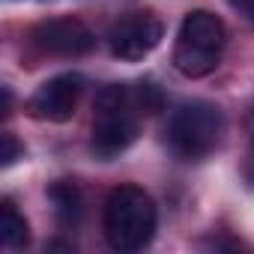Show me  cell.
<instances>
[{
	"label": "cell",
	"instance_id": "cell-1",
	"mask_svg": "<svg viewBox=\"0 0 254 254\" xmlns=\"http://www.w3.org/2000/svg\"><path fill=\"white\" fill-rule=\"evenodd\" d=\"M156 224H159L156 203L141 186L111 189L102 212V227L114 251H141L156 236Z\"/></svg>",
	"mask_w": 254,
	"mask_h": 254
},
{
	"label": "cell",
	"instance_id": "cell-2",
	"mask_svg": "<svg viewBox=\"0 0 254 254\" xmlns=\"http://www.w3.org/2000/svg\"><path fill=\"white\" fill-rule=\"evenodd\" d=\"M93 135L90 150L99 159H114L123 150H129L138 138V99L135 87L129 84H108L96 93L93 105Z\"/></svg>",
	"mask_w": 254,
	"mask_h": 254
},
{
	"label": "cell",
	"instance_id": "cell-3",
	"mask_svg": "<svg viewBox=\"0 0 254 254\" xmlns=\"http://www.w3.org/2000/svg\"><path fill=\"white\" fill-rule=\"evenodd\" d=\"M224 45H227L224 21L206 9H191L186 12L177 30L174 69L186 78H206L209 72L218 69Z\"/></svg>",
	"mask_w": 254,
	"mask_h": 254
},
{
	"label": "cell",
	"instance_id": "cell-4",
	"mask_svg": "<svg viewBox=\"0 0 254 254\" xmlns=\"http://www.w3.org/2000/svg\"><path fill=\"white\" fill-rule=\"evenodd\" d=\"M165 135H168V147L174 150V156L186 162H197L218 147L224 135V114L218 105L203 102V99L183 102L171 114Z\"/></svg>",
	"mask_w": 254,
	"mask_h": 254
},
{
	"label": "cell",
	"instance_id": "cell-5",
	"mask_svg": "<svg viewBox=\"0 0 254 254\" xmlns=\"http://www.w3.org/2000/svg\"><path fill=\"white\" fill-rule=\"evenodd\" d=\"M162 21L153 12H129L120 21H114L108 33V48L117 60L138 63L147 54H153L162 42Z\"/></svg>",
	"mask_w": 254,
	"mask_h": 254
},
{
	"label": "cell",
	"instance_id": "cell-6",
	"mask_svg": "<svg viewBox=\"0 0 254 254\" xmlns=\"http://www.w3.org/2000/svg\"><path fill=\"white\" fill-rule=\"evenodd\" d=\"M30 45L48 57H84L96 48V33L81 18H48L30 30Z\"/></svg>",
	"mask_w": 254,
	"mask_h": 254
},
{
	"label": "cell",
	"instance_id": "cell-7",
	"mask_svg": "<svg viewBox=\"0 0 254 254\" xmlns=\"http://www.w3.org/2000/svg\"><path fill=\"white\" fill-rule=\"evenodd\" d=\"M84 90V78L75 72H63L48 78L30 99H27V114L42 123H66L72 120L78 99Z\"/></svg>",
	"mask_w": 254,
	"mask_h": 254
},
{
	"label": "cell",
	"instance_id": "cell-8",
	"mask_svg": "<svg viewBox=\"0 0 254 254\" xmlns=\"http://www.w3.org/2000/svg\"><path fill=\"white\" fill-rule=\"evenodd\" d=\"M48 197L54 203V215H57V224L60 227H78L81 215H84V197H81V189L69 180H57L51 183L48 189Z\"/></svg>",
	"mask_w": 254,
	"mask_h": 254
},
{
	"label": "cell",
	"instance_id": "cell-9",
	"mask_svg": "<svg viewBox=\"0 0 254 254\" xmlns=\"http://www.w3.org/2000/svg\"><path fill=\"white\" fill-rule=\"evenodd\" d=\"M0 242L6 248H24L30 242V224L15 209L12 197H3V203H0Z\"/></svg>",
	"mask_w": 254,
	"mask_h": 254
},
{
	"label": "cell",
	"instance_id": "cell-10",
	"mask_svg": "<svg viewBox=\"0 0 254 254\" xmlns=\"http://www.w3.org/2000/svg\"><path fill=\"white\" fill-rule=\"evenodd\" d=\"M135 99H138L141 114H156V111L162 108V90H159L153 81H141V84H135Z\"/></svg>",
	"mask_w": 254,
	"mask_h": 254
},
{
	"label": "cell",
	"instance_id": "cell-11",
	"mask_svg": "<svg viewBox=\"0 0 254 254\" xmlns=\"http://www.w3.org/2000/svg\"><path fill=\"white\" fill-rule=\"evenodd\" d=\"M21 156H24V147L18 144V138H15L12 132H3V153H0V159H3V168L15 165Z\"/></svg>",
	"mask_w": 254,
	"mask_h": 254
},
{
	"label": "cell",
	"instance_id": "cell-12",
	"mask_svg": "<svg viewBox=\"0 0 254 254\" xmlns=\"http://www.w3.org/2000/svg\"><path fill=\"white\" fill-rule=\"evenodd\" d=\"M227 3H230V9H236L242 18H248L254 24V0H227Z\"/></svg>",
	"mask_w": 254,
	"mask_h": 254
},
{
	"label": "cell",
	"instance_id": "cell-13",
	"mask_svg": "<svg viewBox=\"0 0 254 254\" xmlns=\"http://www.w3.org/2000/svg\"><path fill=\"white\" fill-rule=\"evenodd\" d=\"M3 114H6V117L12 114V90H9V87H3Z\"/></svg>",
	"mask_w": 254,
	"mask_h": 254
},
{
	"label": "cell",
	"instance_id": "cell-14",
	"mask_svg": "<svg viewBox=\"0 0 254 254\" xmlns=\"http://www.w3.org/2000/svg\"><path fill=\"white\" fill-rule=\"evenodd\" d=\"M251 132H254V129H251Z\"/></svg>",
	"mask_w": 254,
	"mask_h": 254
}]
</instances>
